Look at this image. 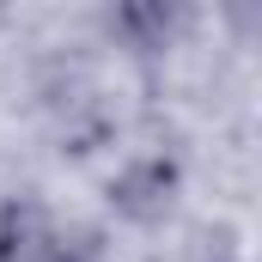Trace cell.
<instances>
[{
	"instance_id": "3957f363",
	"label": "cell",
	"mask_w": 262,
	"mask_h": 262,
	"mask_svg": "<svg viewBox=\"0 0 262 262\" xmlns=\"http://www.w3.org/2000/svg\"><path fill=\"white\" fill-rule=\"evenodd\" d=\"M110 25H116L122 37H134L140 49H159V43L171 37V25H177V12H171V6H122V12H116Z\"/></svg>"
},
{
	"instance_id": "6da1fadb",
	"label": "cell",
	"mask_w": 262,
	"mask_h": 262,
	"mask_svg": "<svg viewBox=\"0 0 262 262\" xmlns=\"http://www.w3.org/2000/svg\"><path fill=\"white\" fill-rule=\"evenodd\" d=\"M171 189H177V165L140 159V165H128V171L110 183V201H116L122 213H134V220H146V213H159V207L171 201Z\"/></svg>"
},
{
	"instance_id": "277c9868",
	"label": "cell",
	"mask_w": 262,
	"mask_h": 262,
	"mask_svg": "<svg viewBox=\"0 0 262 262\" xmlns=\"http://www.w3.org/2000/svg\"><path fill=\"white\" fill-rule=\"evenodd\" d=\"M43 262H92V256H85V250H67V244H61V250H43Z\"/></svg>"
},
{
	"instance_id": "7a4b0ae2",
	"label": "cell",
	"mask_w": 262,
	"mask_h": 262,
	"mask_svg": "<svg viewBox=\"0 0 262 262\" xmlns=\"http://www.w3.org/2000/svg\"><path fill=\"white\" fill-rule=\"evenodd\" d=\"M43 244H49L43 207L25 201V195H12L0 207V262H43Z\"/></svg>"
}]
</instances>
